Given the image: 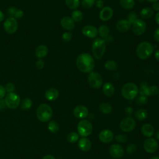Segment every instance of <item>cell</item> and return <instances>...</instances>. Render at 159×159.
Masks as SVG:
<instances>
[{"label":"cell","mask_w":159,"mask_h":159,"mask_svg":"<svg viewBox=\"0 0 159 159\" xmlns=\"http://www.w3.org/2000/svg\"><path fill=\"white\" fill-rule=\"evenodd\" d=\"M77 68L84 73H89L93 71L95 66V61L93 57L89 53H83L78 55L76 60Z\"/></svg>","instance_id":"1"},{"label":"cell","mask_w":159,"mask_h":159,"mask_svg":"<svg viewBox=\"0 0 159 159\" xmlns=\"http://www.w3.org/2000/svg\"><path fill=\"white\" fill-rule=\"evenodd\" d=\"M91 50L96 59H101L106 51V40L101 38H96L92 43Z\"/></svg>","instance_id":"2"},{"label":"cell","mask_w":159,"mask_h":159,"mask_svg":"<svg viewBox=\"0 0 159 159\" xmlns=\"http://www.w3.org/2000/svg\"><path fill=\"white\" fill-rule=\"evenodd\" d=\"M153 52V45L148 42H140L137 47V56L141 60H145L149 58Z\"/></svg>","instance_id":"3"},{"label":"cell","mask_w":159,"mask_h":159,"mask_svg":"<svg viewBox=\"0 0 159 159\" xmlns=\"http://www.w3.org/2000/svg\"><path fill=\"white\" fill-rule=\"evenodd\" d=\"M139 93V88L134 83H125L121 89V94L124 98L127 100L135 99Z\"/></svg>","instance_id":"4"},{"label":"cell","mask_w":159,"mask_h":159,"mask_svg":"<svg viewBox=\"0 0 159 159\" xmlns=\"http://www.w3.org/2000/svg\"><path fill=\"white\" fill-rule=\"evenodd\" d=\"M36 114L39 120L43 122H45L50 120V119L52 118L53 115V111L49 105L43 103L38 107Z\"/></svg>","instance_id":"5"},{"label":"cell","mask_w":159,"mask_h":159,"mask_svg":"<svg viewBox=\"0 0 159 159\" xmlns=\"http://www.w3.org/2000/svg\"><path fill=\"white\" fill-rule=\"evenodd\" d=\"M77 130L80 135L82 137H87L92 133L93 125L89 121L83 119L78 122Z\"/></svg>","instance_id":"6"},{"label":"cell","mask_w":159,"mask_h":159,"mask_svg":"<svg viewBox=\"0 0 159 159\" xmlns=\"http://www.w3.org/2000/svg\"><path fill=\"white\" fill-rule=\"evenodd\" d=\"M88 81L89 86L94 89L100 88L103 83L101 75L93 71L89 73L88 76Z\"/></svg>","instance_id":"7"},{"label":"cell","mask_w":159,"mask_h":159,"mask_svg":"<svg viewBox=\"0 0 159 159\" xmlns=\"http://www.w3.org/2000/svg\"><path fill=\"white\" fill-rule=\"evenodd\" d=\"M4 101L7 107L14 109L19 106L20 97L16 93H9L6 96Z\"/></svg>","instance_id":"8"},{"label":"cell","mask_w":159,"mask_h":159,"mask_svg":"<svg viewBox=\"0 0 159 159\" xmlns=\"http://www.w3.org/2000/svg\"><path fill=\"white\" fill-rule=\"evenodd\" d=\"M4 30L9 34H14L18 29L17 19L12 17H9L6 19L3 24Z\"/></svg>","instance_id":"9"},{"label":"cell","mask_w":159,"mask_h":159,"mask_svg":"<svg viewBox=\"0 0 159 159\" xmlns=\"http://www.w3.org/2000/svg\"><path fill=\"white\" fill-rule=\"evenodd\" d=\"M147 24L140 19H137L132 24V31L136 35H141L146 31Z\"/></svg>","instance_id":"10"},{"label":"cell","mask_w":159,"mask_h":159,"mask_svg":"<svg viewBox=\"0 0 159 159\" xmlns=\"http://www.w3.org/2000/svg\"><path fill=\"white\" fill-rule=\"evenodd\" d=\"M135 121L131 117H127L123 119L120 122V129L125 132L133 130L135 127Z\"/></svg>","instance_id":"11"},{"label":"cell","mask_w":159,"mask_h":159,"mask_svg":"<svg viewBox=\"0 0 159 159\" xmlns=\"http://www.w3.org/2000/svg\"><path fill=\"white\" fill-rule=\"evenodd\" d=\"M158 147V142L153 138H148L143 142V148L148 153H153L156 152Z\"/></svg>","instance_id":"12"},{"label":"cell","mask_w":159,"mask_h":159,"mask_svg":"<svg viewBox=\"0 0 159 159\" xmlns=\"http://www.w3.org/2000/svg\"><path fill=\"white\" fill-rule=\"evenodd\" d=\"M82 33L84 36L88 38L94 39L97 37L98 30L95 26L91 25H87L83 27Z\"/></svg>","instance_id":"13"},{"label":"cell","mask_w":159,"mask_h":159,"mask_svg":"<svg viewBox=\"0 0 159 159\" xmlns=\"http://www.w3.org/2000/svg\"><path fill=\"white\" fill-rule=\"evenodd\" d=\"M109 153L114 158H120L124 155V151L121 145L113 144L110 146Z\"/></svg>","instance_id":"14"},{"label":"cell","mask_w":159,"mask_h":159,"mask_svg":"<svg viewBox=\"0 0 159 159\" xmlns=\"http://www.w3.org/2000/svg\"><path fill=\"white\" fill-rule=\"evenodd\" d=\"M74 116L78 119H83L88 116V109L83 105H78L73 109Z\"/></svg>","instance_id":"15"},{"label":"cell","mask_w":159,"mask_h":159,"mask_svg":"<svg viewBox=\"0 0 159 159\" xmlns=\"http://www.w3.org/2000/svg\"><path fill=\"white\" fill-rule=\"evenodd\" d=\"M60 24L61 27L68 31L72 30L75 26V23L71 17L68 16H64L60 20Z\"/></svg>","instance_id":"16"},{"label":"cell","mask_w":159,"mask_h":159,"mask_svg":"<svg viewBox=\"0 0 159 159\" xmlns=\"http://www.w3.org/2000/svg\"><path fill=\"white\" fill-rule=\"evenodd\" d=\"M113 16V9L109 6H106L101 9L99 12V19L102 21H107Z\"/></svg>","instance_id":"17"},{"label":"cell","mask_w":159,"mask_h":159,"mask_svg":"<svg viewBox=\"0 0 159 159\" xmlns=\"http://www.w3.org/2000/svg\"><path fill=\"white\" fill-rule=\"evenodd\" d=\"M114 137L113 132L109 129H104L100 132L99 139L103 143H109L111 142Z\"/></svg>","instance_id":"18"},{"label":"cell","mask_w":159,"mask_h":159,"mask_svg":"<svg viewBox=\"0 0 159 159\" xmlns=\"http://www.w3.org/2000/svg\"><path fill=\"white\" fill-rule=\"evenodd\" d=\"M132 24L127 19H121L116 24L117 30L122 33L128 31L131 27Z\"/></svg>","instance_id":"19"},{"label":"cell","mask_w":159,"mask_h":159,"mask_svg":"<svg viewBox=\"0 0 159 159\" xmlns=\"http://www.w3.org/2000/svg\"><path fill=\"white\" fill-rule=\"evenodd\" d=\"M59 96L58 91L54 88H50L48 89L45 93V98L50 101H53L56 100Z\"/></svg>","instance_id":"20"},{"label":"cell","mask_w":159,"mask_h":159,"mask_svg":"<svg viewBox=\"0 0 159 159\" xmlns=\"http://www.w3.org/2000/svg\"><path fill=\"white\" fill-rule=\"evenodd\" d=\"M78 147L83 152L89 151L91 148V142L86 138H81L78 141Z\"/></svg>","instance_id":"21"},{"label":"cell","mask_w":159,"mask_h":159,"mask_svg":"<svg viewBox=\"0 0 159 159\" xmlns=\"http://www.w3.org/2000/svg\"><path fill=\"white\" fill-rule=\"evenodd\" d=\"M48 49L47 47L44 45H40L36 48L35 51V54L38 58L42 59L47 56V55L48 54Z\"/></svg>","instance_id":"22"},{"label":"cell","mask_w":159,"mask_h":159,"mask_svg":"<svg viewBox=\"0 0 159 159\" xmlns=\"http://www.w3.org/2000/svg\"><path fill=\"white\" fill-rule=\"evenodd\" d=\"M142 134L147 137H150L154 134V128L150 124H143L141 127Z\"/></svg>","instance_id":"23"},{"label":"cell","mask_w":159,"mask_h":159,"mask_svg":"<svg viewBox=\"0 0 159 159\" xmlns=\"http://www.w3.org/2000/svg\"><path fill=\"white\" fill-rule=\"evenodd\" d=\"M114 91H115L114 86L110 82H107L104 83V85L102 86V92L106 96L108 97L112 96L114 94Z\"/></svg>","instance_id":"24"},{"label":"cell","mask_w":159,"mask_h":159,"mask_svg":"<svg viewBox=\"0 0 159 159\" xmlns=\"http://www.w3.org/2000/svg\"><path fill=\"white\" fill-rule=\"evenodd\" d=\"M153 15V10L148 7L143 8L140 12V17L143 19H148Z\"/></svg>","instance_id":"25"},{"label":"cell","mask_w":159,"mask_h":159,"mask_svg":"<svg viewBox=\"0 0 159 159\" xmlns=\"http://www.w3.org/2000/svg\"><path fill=\"white\" fill-rule=\"evenodd\" d=\"M98 34L101 39H106L109 37L110 30L107 25H101L99 26L98 29Z\"/></svg>","instance_id":"26"},{"label":"cell","mask_w":159,"mask_h":159,"mask_svg":"<svg viewBox=\"0 0 159 159\" xmlns=\"http://www.w3.org/2000/svg\"><path fill=\"white\" fill-rule=\"evenodd\" d=\"M119 4L121 7L126 10L132 9L135 6L134 0H119Z\"/></svg>","instance_id":"27"},{"label":"cell","mask_w":159,"mask_h":159,"mask_svg":"<svg viewBox=\"0 0 159 159\" xmlns=\"http://www.w3.org/2000/svg\"><path fill=\"white\" fill-rule=\"evenodd\" d=\"M139 93L140 95L148 96H150V91H149V86L148 84L145 81H143L140 83V89H139Z\"/></svg>","instance_id":"28"},{"label":"cell","mask_w":159,"mask_h":159,"mask_svg":"<svg viewBox=\"0 0 159 159\" xmlns=\"http://www.w3.org/2000/svg\"><path fill=\"white\" fill-rule=\"evenodd\" d=\"M99 109L102 113L104 114H108L112 112V107L110 104L107 102H104L99 105Z\"/></svg>","instance_id":"29"},{"label":"cell","mask_w":159,"mask_h":159,"mask_svg":"<svg viewBox=\"0 0 159 159\" xmlns=\"http://www.w3.org/2000/svg\"><path fill=\"white\" fill-rule=\"evenodd\" d=\"M148 116L147 111L144 109H140L135 113V117L139 120H143Z\"/></svg>","instance_id":"30"},{"label":"cell","mask_w":159,"mask_h":159,"mask_svg":"<svg viewBox=\"0 0 159 159\" xmlns=\"http://www.w3.org/2000/svg\"><path fill=\"white\" fill-rule=\"evenodd\" d=\"M71 17L75 22H80L83 19V14L81 11L76 9L72 12Z\"/></svg>","instance_id":"31"},{"label":"cell","mask_w":159,"mask_h":159,"mask_svg":"<svg viewBox=\"0 0 159 159\" xmlns=\"http://www.w3.org/2000/svg\"><path fill=\"white\" fill-rule=\"evenodd\" d=\"M65 4L67 7L71 10H76L80 6V0H65Z\"/></svg>","instance_id":"32"},{"label":"cell","mask_w":159,"mask_h":159,"mask_svg":"<svg viewBox=\"0 0 159 159\" xmlns=\"http://www.w3.org/2000/svg\"><path fill=\"white\" fill-rule=\"evenodd\" d=\"M104 67L109 71H115L117 69V64L114 60H108L104 64Z\"/></svg>","instance_id":"33"},{"label":"cell","mask_w":159,"mask_h":159,"mask_svg":"<svg viewBox=\"0 0 159 159\" xmlns=\"http://www.w3.org/2000/svg\"><path fill=\"white\" fill-rule=\"evenodd\" d=\"M32 105V101L29 98H25L22 100L21 102V108L22 110L27 111L29 110Z\"/></svg>","instance_id":"34"},{"label":"cell","mask_w":159,"mask_h":159,"mask_svg":"<svg viewBox=\"0 0 159 159\" xmlns=\"http://www.w3.org/2000/svg\"><path fill=\"white\" fill-rule=\"evenodd\" d=\"M48 129L52 133H56L59 130V125L55 120H51L48 124Z\"/></svg>","instance_id":"35"},{"label":"cell","mask_w":159,"mask_h":159,"mask_svg":"<svg viewBox=\"0 0 159 159\" xmlns=\"http://www.w3.org/2000/svg\"><path fill=\"white\" fill-rule=\"evenodd\" d=\"M79 139V135L76 132H70L67 135V140L70 143H75Z\"/></svg>","instance_id":"36"},{"label":"cell","mask_w":159,"mask_h":159,"mask_svg":"<svg viewBox=\"0 0 159 159\" xmlns=\"http://www.w3.org/2000/svg\"><path fill=\"white\" fill-rule=\"evenodd\" d=\"M96 0H83L81 2V6L84 9H90L93 6Z\"/></svg>","instance_id":"37"},{"label":"cell","mask_w":159,"mask_h":159,"mask_svg":"<svg viewBox=\"0 0 159 159\" xmlns=\"http://www.w3.org/2000/svg\"><path fill=\"white\" fill-rule=\"evenodd\" d=\"M147 101H148L147 97L143 95H140L139 96H138L135 101L136 103L139 105H145V104L147 103Z\"/></svg>","instance_id":"38"},{"label":"cell","mask_w":159,"mask_h":159,"mask_svg":"<svg viewBox=\"0 0 159 159\" xmlns=\"http://www.w3.org/2000/svg\"><path fill=\"white\" fill-rule=\"evenodd\" d=\"M72 37H73V34H72L71 32H64L62 34L61 39H62L63 42H69L70 41H71V40L72 39Z\"/></svg>","instance_id":"39"},{"label":"cell","mask_w":159,"mask_h":159,"mask_svg":"<svg viewBox=\"0 0 159 159\" xmlns=\"http://www.w3.org/2000/svg\"><path fill=\"white\" fill-rule=\"evenodd\" d=\"M137 15L135 11H131L129 13L127 16V20L132 24L135 20L137 19Z\"/></svg>","instance_id":"40"},{"label":"cell","mask_w":159,"mask_h":159,"mask_svg":"<svg viewBox=\"0 0 159 159\" xmlns=\"http://www.w3.org/2000/svg\"><path fill=\"white\" fill-rule=\"evenodd\" d=\"M115 139L117 142L119 143H125L127 140V137L125 135L119 134L115 137Z\"/></svg>","instance_id":"41"},{"label":"cell","mask_w":159,"mask_h":159,"mask_svg":"<svg viewBox=\"0 0 159 159\" xmlns=\"http://www.w3.org/2000/svg\"><path fill=\"white\" fill-rule=\"evenodd\" d=\"M136 150V146L134 143H130L126 147V152L129 154H133Z\"/></svg>","instance_id":"42"},{"label":"cell","mask_w":159,"mask_h":159,"mask_svg":"<svg viewBox=\"0 0 159 159\" xmlns=\"http://www.w3.org/2000/svg\"><path fill=\"white\" fill-rule=\"evenodd\" d=\"M150 95L155 96L159 94V88L157 86H152L149 87Z\"/></svg>","instance_id":"43"},{"label":"cell","mask_w":159,"mask_h":159,"mask_svg":"<svg viewBox=\"0 0 159 159\" xmlns=\"http://www.w3.org/2000/svg\"><path fill=\"white\" fill-rule=\"evenodd\" d=\"M5 89H6V91L8 92V93H13L15 89V86L12 83H9L6 84V86L5 87Z\"/></svg>","instance_id":"44"},{"label":"cell","mask_w":159,"mask_h":159,"mask_svg":"<svg viewBox=\"0 0 159 159\" xmlns=\"http://www.w3.org/2000/svg\"><path fill=\"white\" fill-rule=\"evenodd\" d=\"M24 16V12L21 9H17L15 14H14V17L17 19H21L22 17Z\"/></svg>","instance_id":"45"},{"label":"cell","mask_w":159,"mask_h":159,"mask_svg":"<svg viewBox=\"0 0 159 159\" xmlns=\"http://www.w3.org/2000/svg\"><path fill=\"white\" fill-rule=\"evenodd\" d=\"M17 9L16 7H13V6L9 7V9H8V10H7V12H8L9 15V16H11L10 17H14V14H15V13H16V12Z\"/></svg>","instance_id":"46"},{"label":"cell","mask_w":159,"mask_h":159,"mask_svg":"<svg viewBox=\"0 0 159 159\" xmlns=\"http://www.w3.org/2000/svg\"><path fill=\"white\" fill-rule=\"evenodd\" d=\"M35 65H36V66H37V68L38 69L41 70V69H42V68L44 67L45 63H44L42 59L39 58V60L37 61Z\"/></svg>","instance_id":"47"},{"label":"cell","mask_w":159,"mask_h":159,"mask_svg":"<svg viewBox=\"0 0 159 159\" xmlns=\"http://www.w3.org/2000/svg\"><path fill=\"white\" fill-rule=\"evenodd\" d=\"M6 92L5 88L2 85H0V99H2L5 96Z\"/></svg>","instance_id":"48"},{"label":"cell","mask_w":159,"mask_h":159,"mask_svg":"<svg viewBox=\"0 0 159 159\" xmlns=\"http://www.w3.org/2000/svg\"><path fill=\"white\" fill-rule=\"evenodd\" d=\"M133 112V108L130 106H127L125 109V113L126 115L130 116Z\"/></svg>","instance_id":"49"},{"label":"cell","mask_w":159,"mask_h":159,"mask_svg":"<svg viewBox=\"0 0 159 159\" xmlns=\"http://www.w3.org/2000/svg\"><path fill=\"white\" fill-rule=\"evenodd\" d=\"M153 37H154V39L159 42V28L157 29L155 31H154V33H153Z\"/></svg>","instance_id":"50"},{"label":"cell","mask_w":159,"mask_h":159,"mask_svg":"<svg viewBox=\"0 0 159 159\" xmlns=\"http://www.w3.org/2000/svg\"><path fill=\"white\" fill-rule=\"evenodd\" d=\"M96 6L99 9H102L104 7V2L102 0H97L96 2Z\"/></svg>","instance_id":"51"},{"label":"cell","mask_w":159,"mask_h":159,"mask_svg":"<svg viewBox=\"0 0 159 159\" xmlns=\"http://www.w3.org/2000/svg\"><path fill=\"white\" fill-rule=\"evenodd\" d=\"M152 8H153V10L158 12L159 11V2L157 1V2H153V5H152Z\"/></svg>","instance_id":"52"},{"label":"cell","mask_w":159,"mask_h":159,"mask_svg":"<svg viewBox=\"0 0 159 159\" xmlns=\"http://www.w3.org/2000/svg\"><path fill=\"white\" fill-rule=\"evenodd\" d=\"M6 106V103H5V101L2 99H0V111L4 109Z\"/></svg>","instance_id":"53"},{"label":"cell","mask_w":159,"mask_h":159,"mask_svg":"<svg viewBox=\"0 0 159 159\" xmlns=\"http://www.w3.org/2000/svg\"><path fill=\"white\" fill-rule=\"evenodd\" d=\"M154 56H155V59L159 61V50H157L155 52V53H154Z\"/></svg>","instance_id":"54"},{"label":"cell","mask_w":159,"mask_h":159,"mask_svg":"<svg viewBox=\"0 0 159 159\" xmlns=\"http://www.w3.org/2000/svg\"><path fill=\"white\" fill-rule=\"evenodd\" d=\"M42 159H56L53 156L51 155H47L45 156H44Z\"/></svg>","instance_id":"55"},{"label":"cell","mask_w":159,"mask_h":159,"mask_svg":"<svg viewBox=\"0 0 159 159\" xmlns=\"http://www.w3.org/2000/svg\"><path fill=\"white\" fill-rule=\"evenodd\" d=\"M155 21H156L157 24L158 25H159V11L157 13V14H156V16H155Z\"/></svg>","instance_id":"56"},{"label":"cell","mask_w":159,"mask_h":159,"mask_svg":"<svg viewBox=\"0 0 159 159\" xmlns=\"http://www.w3.org/2000/svg\"><path fill=\"white\" fill-rule=\"evenodd\" d=\"M4 19V13L0 10V22H1Z\"/></svg>","instance_id":"57"},{"label":"cell","mask_w":159,"mask_h":159,"mask_svg":"<svg viewBox=\"0 0 159 159\" xmlns=\"http://www.w3.org/2000/svg\"><path fill=\"white\" fill-rule=\"evenodd\" d=\"M155 137L157 139L159 140V129L155 133Z\"/></svg>","instance_id":"58"},{"label":"cell","mask_w":159,"mask_h":159,"mask_svg":"<svg viewBox=\"0 0 159 159\" xmlns=\"http://www.w3.org/2000/svg\"><path fill=\"white\" fill-rule=\"evenodd\" d=\"M148 2H157L158 0H147Z\"/></svg>","instance_id":"59"},{"label":"cell","mask_w":159,"mask_h":159,"mask_svg":"<svg viewBox=\"0 0 159 159\" xmlns=\"http://www.w3.org/2000/svg\"><path fill=\"white\" fill-rule=\"evenodd\" d=\"M151 159H159V157H153Z\"/></svg>","instance_id":"60"},{"label":"cell","mask_w":159,"mask_h":159,"mask_svg":"<svg viewBox=\"0 0 159 159\" xmlns=\"http://www.w3.org/2000/svg\"><path fill=\"white\" fill-rule=\"evenodd\" d=\"M137 1H139V2H142V1H143V0H137Z\"/></svg>","instance_id":"61"},{"label":"cell","mask_w":159,"mask_h":159,"mask_svg":"<svg viewBox=\"0 0 159 159\" xmlns=\"http://www.w3.org/2000/svg\"><path fill=\"white\" fill-rule=\"evenodd\" d=\"M158 99H159V97H158Z\"/></svg>","instance_id":"62"}]
</instances>
